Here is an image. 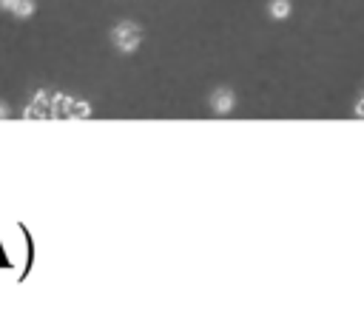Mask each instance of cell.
<instances>
[{
  "mask_svg": "<svg viewBox=\"0 0 364 319\" xmlns=\"http://www.w3.org/2000/svg\"><path fill=\"white\" fill-rule=\"evenodd\" d=\"M91 103L80 100V97H71V94H63V91H54L51 94V120H85L91 117Z\"/></svg>",
  "mask_w": 364,
  "mask_h": 319,
  "instance_id": "1",
  "label": "cell"
},
{
  "mask_svg": "<svg viewBox=\"0 0 364 319\" xmlns=\"http://www.w3.org/2000/svg\"><path fill=\"white\" fill-rule=\"evenodd\" d=\"M111 43L119 54H134L142 46V28L134 20H119L111 28Z\"/></svg>",
  "mask_w": 364,
  "mask_h": 319,
  "instance_id": "2",
  "label": "cell"
},
{
  "mask_svg": "<svg viewBox=\"0 0 364 319\" xmlns=\"http://www.w3.org/2000/svg\"><path fill=\"white\" fill-rule=\"evenodd\" d=\"M208 103H210V111H213L216 117H228V114L236 108V94H233L230 88H216Z\"/></svg>",
  "mask_w": 364,
  "mask_h": 319,
  "instance_id": "3",
  "label": "cell"
},
{
  "mask_svg": "<svg viewBox=\"0 0 364 319\" xmlns=\"http://www.w3.org/2000/svg\"><path fill=\"white\" fill-rule=\"evenodd\" d=\"M0 9L14 17H31L37 11V3L34 0H0Z\"/></svg>",
  "mask_w": 364,
  "mask_h": 319,
  "instance_id": "4",
  "label": "cell"
},
{
  "mask_svg": "<svg viewBox=\"0 0 364 319\" xmlns=\"http://www.w3.org/2000/svg\"><path fill=\"white\" fill-rule=\"evenodd\" d=\"M290 11H293L290 0H270V3H267V14H270L273 20H287Z\"/></svg>",
  "mask_w": 364,
  "mask_h": 319,
  "instance_id": "5",
  "label": "cell"
},
{
  "mask_svg": "<svg viewBox=\"0 0 364 319\" xmlns=\"http://www.w3.org/2000/svg\"><path fill=\"white\" fill-rule=\"evenodd\" d=\"M6 117H11V105L6 100H0V120H6Z\"/></svg>",
  "mask_w": 364,
  "mask_h": 319,
  "instance_id": "6",
  "label": "cell"
},
{
  "mask_svg": "<svg viewBox=\"0 0 364 319\" xmlns=\"http://www.w3.org/2000/svg\"><path fill=\"white\" fill-rule=\"evenodd\" d=\"M353 111H355V117H364V91H361V97L355 100V108H353Z\"/></svg>",
  "mask_w": 364,
  "mask_h": 319,
  "instance_id": "7",
  "label": "cell"
}]
</instances>
